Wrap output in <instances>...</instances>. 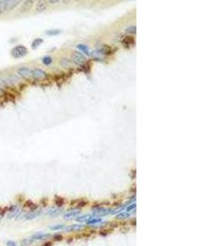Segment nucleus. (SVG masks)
<instances>
[{"label":"nucleus","instance_id":"obj_1","mask_svg":"<svg viewBox=\"0 0 218 246\" xmlns=\"http://www.w3.org/2000/svg\"><path fill=\"white\" fill-rule=\"evenodd\" d=\"M21 3V1H10V0H0V15L6 12L13 10Z\"/></svg>","mask_w":218,"mask_h":246},{"label":"nucleus","instance_id":"obj_2","mask_svg":"<svg viewBox=\"0 0 218 246\" xmlns=\"http://www.w3.org/2000/svg\"><path fill=\"white\" fill-rule=\"evenodd\" d=\"M28 49L24 45H16L12 49L11 54L14 58H21L27 55Z\"/></svg>","mask_w":218,"mask_h":246},{"label":"nucleus","instance_id":"obj_3","mask_svg":"<svg viewBox=\"0 0 218 246\" xmlns=\"http://www.w3.org/2000/svg\"><path fill=\"white\" fill-rule=\"evenodd\" d=\"M71 60L76 65H83L86 61V58L79 52H73L71 55Z\"/></svg>","mask_w":218,"mask_h":246},{"label":"nucleus","instance_id":"obj_4","mask_svg":"<svg viewBox=\"0 0 218 246\" xmlns=\"http://www.w3.org/2000/svg\"><path fill=\"white\" fill-rule=\"evenodd\" d=\"M45 77H46V73L42 69L35 68V69L32 70V78H34V79L40 80L44 78Z\"/></svg>","mask_w":218,"mask_h":246},{"label":"nucleus","instance_id":"obj_5","mask_svg":"<svg viewBox=\"0 0 218 246\" xmlns=\"http://www.w3.org/2000/svg\"><path fill=\"white\" fill-rule=\"evenodd\" d=\"M18 73L21 75V77L26 79L31 78L32 77V70H30L28 68H19Z\"/></svg>","mask_w":218,"mask_h":246},{"label":"nucleus","instance_id":"obj_6","mask_svg":"<svg viewBox=\"0 0 218 246\" xmlns=\"http://www.w3.org/2000/svg\"><path fill=\"white\" fill-rule=\"evenodd\" d=\"M20 209H19L18 206H12L10 209L8 213H7V217L9 219H12L14 217H16V215H18Z\"/></svg>","mask_w":218,"mask_h":246},{"label":"nucleus","instance_id":"obj_7","mask_svg":"<svg viewBox=\"0 0 218 246\" xmlns=\"http://www.w3.org/2000/svg\"><path fill=\"white\" fill-rule=\"evenodd\" d=\"M37 12H44L47 9V2L45 1H39L36 3V7H35Z\"/></svg>","mask_w":218,"mask_h":246},{"label":"nucleus","instance_id":"obj_8","mask_svg":"<svg viewBox=\"0 0 218 246\" xmlns=\"http://www.w3.org/2000/svg\"><path fill=\"white\" fill-rule=\"evenodd\" d=\"M92 56L96 60L101 61L104 58V57H105V54L100 49H97V50H95V51L92 52Z\"/></svg>","mask_w":218,"mask_h":246},{"label":"nucleus","instance_id":"obj_9","mask_svg":"<svg viewBox=\"0 0 218 246\" xmlns=\"http://www.w3.org/2000/svg\"><path fill=\"white\" fill-rule=\"evenodd\" d=\"M44 42V40L42 38H36L35 40H34V41L32 42V44H31V48L32 49H38Z\"/></svg>","mask_w":218,"mask_h":246},{"label":"nucleus","instance_id":"obj_10","mask_svg":"<svg viewBox=\"0 0 218 246\" xmlns=\"http://www.w3.org/2000/svg\"><path fill=\"white\" fill-rule=\"evenodd\" d=\"M122 42H123V44H124V45H126L127 47H128L129 44H133L135 40H134V39L132 37L127 36V37L124 38Z\"/></svg>","mask_w":218,"mask_h":246},{"label":"nucleus","instance_id":"obj_11","mask_svg":"<svg viewBox=\"0 0 218 246\" xmlns=\"http://www.w3.org/2000/svg\"><path fill=\"white\" fill-rule=\"evenodd\" d=\"M77 48H78L79 50H81L82 52H83L85 54H87V55H89L90 54L89 49H88V48H87L86 45H84V44H78V46H77Z\"/></svg>","mask_w":218,"mask_h":246},{"label":"nucleus","instance_id":"obj_12","mask_svg":"<svg viewBox=\"0 0 218 246\" xmlns=\"http://www.w3.org/2000/svg\"><path fill=\"white\" fill-rule=\"evenodd\" d=\"M52 58H51L50 56H45V57L43 58V63H44V65L48 66L50 65V64H52Z\"/></svg>","mask_w":218,"mask_h":246},{"label":"nucleus","instance_id":"obj_13","mask_svg":"<svg viewBox=\"0 0 218 246\" xmlns=\"http://www.w3.org/2000/svg\"><path fill=\"white\" fill-rule=\"evenodd\" d=\"M60 33H61V30H47V31H46L47 35H50V36H52V35H59Z\"/></svg>","mask_w":218,"mask_h":246},{"label":"nucleus","instance_id":"obj_14","mask_svg":"<svg viewBox=\"0 0 218 246\" xmlns=\"http://www.w3.org/2000/svg\"><path fill=\"white\" fill-rule=\"evenodd\" d=\"M136 26H129V27H128L126 29V32L127 33H129V34H136Z\"/></svg>","mask_w":218,"mask_h":246},{"label":"nucleus","instance_id":"obj_15","mask_svg":"<svg viewBox=\"0 0 218 246\" xmlns=\"http://www.w3.org/2000/svg\"><path fill=\"white\" fill-rule=\"evenodd\" d=\"M7 246H18L17 244L15 243V242L13 241H11V240H9V241L7 242Z\"/></svg>","mask_w":218,"mask_h":246},{"label":"nucleus","instance_id":"obj_16","mask_svg":"<svg viewBox=\"0 0 218 246\" xmlns=\"http://www.w3.org/2000/svg\"><path fill=\"white\" fill-rule=\"evenodd\" d=\"M48 2H49V3H51V4H56V3L60 2V1H48Z\"/></svg>","mask_w":218,"mask_h":246},{"label":"nucleus","instance_id":"obj_17","mask_svg":"<svg viewBox=\"0 0 218 246\" xmlns=\"http://www.w3.org/2000/svg\"><path fill=\"white\" fill-rule=\"evenodd\" d=\"M2 216H3L2 214H0V222H1V221H2Z\"/></svg>","mask_w":218,"mask_h":246}]
</instances>
